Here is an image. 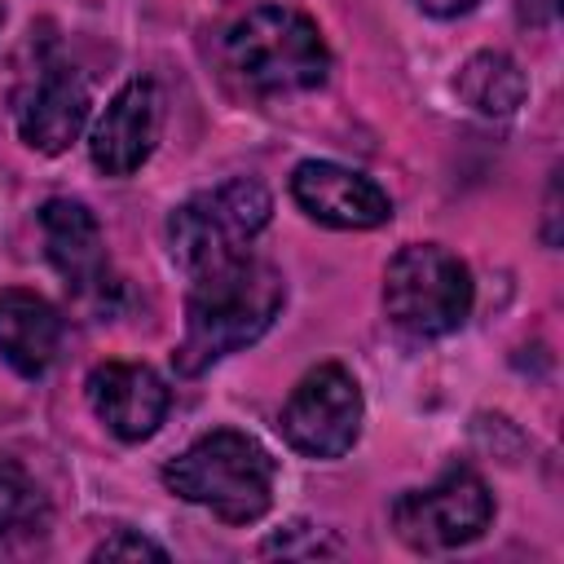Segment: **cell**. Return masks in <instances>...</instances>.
<instances>
[{
	"instance_id": "8fae6325",
	"label": "cell",
	"mask_w": 564,
	"mask_h": 564,
	"mask_svg": "<svg viewBox=\"0 0 564 564\" xmlns=\"http://www.w3.org/2000/svg\"><path fill=\"white\" fill-rule=\"evenodd\" d=\"M159 119H163L159 88L150 79H128L93 128V141H88L93 163L106 176H132L154 154Z\"/></svg>"
},
{
	"instance_id": "e0dca14e",
	"label": "cell",
	"mask_w": 564,
	"mask_h": 564,
	"mask_svg": "<svg viewBox=\"0 0 564 564\" xmlns=\"http://www.w3.org/2000/svg\"><path fill=\"white\" fill-rule=\"evenodd\" d=\"M427 13H436V18H458V13H471L480 0H419Z\"/></svg>"
},
{
	"instance_id": "7a4b0ae2",
	"label": "cell",
	"mask_w": 564,
	"mask_h": 564,
	"mask_svg": "<svg viewBox=\"0 0 564 564\" xmlns=\"http://www.w3.org/2000/svg\"><path fill=\"white\" fill-rule=\"evenodd\" d=\"M273 480H278V463L273 454L234 427H216L207 436H198L181 458H172L163 467V485L212 511L225 524H251L273 507Z\"/></svg>"
},
{
	"instance_id": "277c9868",
	"label": "cell",
	"mask_w": 564,
	"mask_h": 564,
	"mask_svg": "<svg viewBox=\"0 0 564 564\" xmlns=\"http://www.w3.org/2000/svg\"><path fill=\"white\" fill-rule=\"evenodd\" d=\"M273 198L260 181L234 176L216 189H203L185 198L167 216V251L176 269L194 282L203 273H216L251 251V238L269 225Z\"/></svg>"
},
{
	"instance_id": "ba28073f",
	"label": "cell",
	"mask_w": 564,
	"mask_h": 564,
	"mask_svg": "<svg viewBox=\"0 0 564 564\" xmlns=\"http://www.w3.org/2000/svg\"><path fill=\"white\" fill-rule=\"evenodd\" d=\"M88 84L62 57L35 62V70L13 93V123L18 137L40 154H62L88 123Z\"/></svg>"
},
{
	"instance_id": "9a60e30c",
	"label": "cell",
	"mask_w": 564,
	"mask_h": 564,
	"mask_svg": "<svg viewBox=\"0 0 564 564\" xmlns=\"http://www.w3.org/2000/svg\"><path fill=\"white\" fill-rule=\"evenodd\" d=\"M44 524H48V498L40 494V485L18 463H0V538L40 533Z\"/></svg>"
},
{
	"instance_id": "9c48e42d",
	"label": "cell",
	"mask_w": 564,
	"mask_h": 564,
	"mask_svg": "<svg viewBox=\"0 0 564 564\" xmlns=\"http://www.w3.org/2000/svg\"><path fill=\"white\" fill-rule=\"evenodd\" d=\"M291 198L330 229H375L392 216V198L370 176L326 159H308L291 172Z\"/></svg>"
},
{
	"instance_id": "52a82bcc",
	"label": "cell",
	"mask_w": 564,
	"mask_h": 564,
	"mask_svg": "<svg viewBox=\"0 0 564 564\" xmlns=\"http://www.w3.org/2000/svg\"><path fill=\"white\" fill-rule=\"evenodd\" d=\"M361 388L348 366L322 361L313 366L282 405V436L291 449L308 458H339L361 436Z\"/></svg>"
},
{
	"instance_id": "6da1fadb",
	"label": "cell",
	"mask_w": 564,
	"mask_h": 564,
	"mask_svg": "<svg viewBox=\"0 0 564 564\" xmlns=\"http://www.w3.org/2000/svg\"><path fill=\"white\" fill-rule=\"evenodd\" d=\"M282 300H286L282 273L251 251L216 273L194 278L185 300V339L176 348V370L198 375L220 357L256 344L282 313Z\"/></svg>"
},
{
	"instance_id": "5b68a950",
	"label": "cell",
	"mask_w": 564,
	"mask_h": 564,
	"mask_svg": "<svg viewBox=\"0 0 564 564\" xmlns=\"http://www.w3.org/2000/svg\"><path fill=\"white\" fill-rule=\"evenodd\" d=\"M383 308L388 322L410 339L454 335L471 313V273L436 242L401 247L383 273Z\"/></svg>"
},
{
	"instance_id": "ac0fdd59",
	"label": "cell",
	"mask_w": 564,
	"mask_h": 564,
	"mask_svg": "<svg viewBox=\"0 0 564 564\" xmlns=\"http://www.w3.org/2000/svg\"><path fill=\"white\" fill-rule=\"evenodd\" d=\"M0 18H4V9H0Z\"/></svg>"
},
{
	"instance_id": "5bb4252c",
	"label": "cell",
	"mask_w": 564,
	"mask_h": 564,
	"mask_svg": "<svg viewBox=\"0 0 564 564\" xmlns=\"http://www.w3.org/2000/svg\"><path fill=\"white\" fill-rule=\"evenodd\" d=\"M454 93L476 115H511L524 101L529 79L507 53H476V57L463 62V70L454 79Z\"/></svg>"
},
{
	"instance_id": "30bf717a",
	"label": "cell",
	"mask_w": 564,
	"mask_h": 564,
	"mask_svg": "<svg viewBox=\"0 0 564 564\" xmlns=\"http://www.w3.org/2000/svg\"><path fill=\"white\" fill-rule=\"evenodd\" d=\"M40 234L48 264L66 278L79 300H106L110 291V260L97 216L79 198H48L40 207Z\"/></svg>"
},
{
	"instance_id": "3957f363",
	"label": "cell",
	"mask_w": 564,
	"mask_h": 564,
	"mask_svg": "<svg viewBox=\"0 0 564 564\" xmlns=\"http://www.w3.org/2000/svg\"><path fill=\"white\" fill-rule=\"evenodd\" d=\"M225 57L234 75L264 97L308 93L330 70V53L317 22L286 4H260L247 18H238L225 35Z\"/></svg>"
},
{
	"instance_id": "7c38bea8",
	"label": "cell",
	"mask_w": 564,
	"mask_h": 564,
	"mask_svg": "<svg viewBox=\"0 0 564 564\" xmlns=\"http://www.w3.org/2000/svg\"><path fill=\"white\" fill-rule=\"evenodd\" d=\"M88 405L119 441H145L167 414V383L141 361H101L88 375Z\"/></svg>"
},
{
	"instance_id": "8992f818",
	"label": "cell",
	"mask_w": 564,
	"mask_h": 564,
	"mask_svg": "<svg viewBox=\"0 0 564 564\" xmlns=\"http://www.w3.org/2000/svg\"><path fill=\"white\" fill-rule=\"evenodd\" d=\"M388 516L410 551H454L489 529L494 498L471 467H449L436 485L405 489Z\"/></svg>"
},
{
	"instance_id": "2e32d148",
	"label": "cell",
	"mask_w": 564,
	"mask_h": 564,
	"mask_svg": "<svg viewBox=\"0 0 564 564\" xmlns=\"http://www.w3.org/2000/svg\"><path fill=\"white\" fill-rule=\"evenodd\" d=\"M93 560H167V551H163L159 542L132 533V529H119V533H110V538L93 551Z\"/></svg>"
},
{
	"instance_id": "4fadbf2b",
	"label": "cell",
	"mask_w": 564,
	"mask_h": 564,
	"mask_svg": "<svg viewBox=\"0 0 564 564\" xmlns=\"http://www.w3.org/2000/svg\"><path fill=\"white\" fill-rule=\"evenodd\" d=\"M62 344V317L57 308L22 286L0 291V357L22 375V379H40Z\"/></svg>"
}]
</instances>
